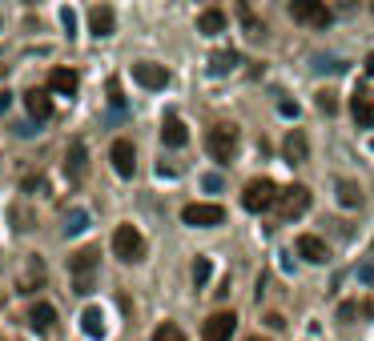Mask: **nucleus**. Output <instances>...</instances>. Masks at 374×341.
<instances>
[{"label": "nucleus", "mask_w": 374, "mask_h": 341, "mask_svg": "<svg viewBox=\"0 0 374 341\" xmlns=\"http://www.w3.org/2000/svg\"><path fill=\"white\" fill-rule=\"evenodd\" d=\"M206 149H210V157L217 161V165H234L237 149H242V133H237V125H230V121L210 125V133H206Z\"/></svg>", "instance_id": "1"}, {"label": "nucleus", "mask_w": 374, "mask_h": 341, "mask_svg": "<svg viewBox=\"0 0 374 341\" xmlns=\"http://www.w3.org/2000/svg\"><path fill=\"white\" fill-rule=\"evenodd\" d=\"M113 253H117V261L125 265H137L145 261V253H149V241H145V233L137 225H117L113 229Z\"/></svg>", "instance_id": "2"}, {"label": "nucleus", "mask_w": 374, "mask_h": 341, "mask_svg": "<svg viewBox=\"0 0 374 341\" xmlns=\"http://www.w3.org/2000/svg\"><path fill=\"white\" fill-rule=\"evenodd\" d=\"M290 17L302 24V28H326V24L334 21L326 0H290Z\"/></svg>", "instance_id": "3"}, {"label": "nucleus", "mask_w": 374, "mask_h": 341, "mask_svg": "<svg viewBox=\"0 0 374 341\" xmlns=\"http://www.w3.org/2000/svg\"><path fill=\"white\" fill-rule=\"evenodd\" d=\"M274 201H278V189L266 177H254L246 185V193H242V209L246 213H266V209H274Z\"/></svg>", "instance_id": "4"}, {"label": "nucleus", "mask_w": 374, "mask_h": 341, "mask_svg": "<svg viewBox=\"0 0 374 341\" xmlns=\"http://www.w3.org/2000/svg\"><path fill=\"white\" fill-rule=\"evenodd\" d=\"M181 221L193 229H213V225H226V209L217 201H193L181 209Z\"/></svg>", "instance_id": "5"}, {"label": "nucleus", "mask_w": 374, "mask_h": 341, "mask_svg": "<svg viewBox=\"0 0 374 341\" xmlns=\"http://www.w3.org/2000/svg\"><path fill=\"white\" fill-rule=\"evenodd\" d=\"M45 281H48V269L41 261V253H24L21 273H17V289L21 293H37V289H45Z\"/></svg>", "instance_id": "6"}, {"label": "nucleus", "mask_w": 374, "mask_h": 341, "mask_svg": "<svg viewBox=\"0 0 374 341\" xmlns=\"http://www.w3.org/2000/svg\"><path fill=\"white\" fill-rule=\"evenodd\" d=\"M274 209H278L282 221H298L306 209H310V189H306V185H290V189H282L278 201H274Z\"/></svg>", "instance_id": "7"}, {"label": "nucleus", "mask_w": 374, "mask_h": 341, "mask_svg": "<svg viewBox=\"0 0 374 341\" xmlns=\"http://www.w3.org/2000/svg\"><path fill=\"white\" fill-rule=\"evenodd\" d=\"M109 165H113L117 177H133V173H137V149H133V141L117 136V141L109 145Z\"/></svg>", "instance_id": "8"}, {"label": "nucleus", "mask_w": 374, "mask_h": 341, "mask_svg": "<svg viewBox=\"0 0 374 341\" xmlns=\"http://www.w3.org/2000/svg\"><path fill=\"white\" fill-rule=\"evenodd\" d=\"M282 153H286L290 165H306L310 161V136L302 129H290V133L282 136Z\"/></svg>", "instance_id": "9"}, {"label": "nucleus", "mask_w": 374, "mask_h": 341, "mask_svg": "<svg viewBox=\"0 0 374 341\" xmlns=\"http://www.w3.org/2000/svg\"><path fill=\"white\" fill-rule=\"evenodd\" d=\"M294 249H298V257L310 261V265H326V261H330V245L322 241V237H314V233H302Z\"/></svg>", "instance_id": "10"}, {"label": "nucleus", "mask_w": 374, "mask_h": 341, "mask_svg": "<svg viewBox=\"0 0 374 341\" xmlns=\"http://www.w3.org/2000/svg\"><path fill=\"white\" fill-rule=\"evenodd\" d=\"M133 81H137L141 89H165L169 85V68L165 65H149V61H141V65H133Z\"/></svg>", "instance_id": "11"}, {"label": "nucleus", "mask_w": 374, "mask_h": 341, "mask_svg": "<svg viewBox=\"0 0 374 341\" xmlns=\"http://www.w3.org/2000/svg\"><path fill=\"white\" fill-rule=\"evenodd\" d=\"M89 32L101 37V41L113 37V32H117V12H113L109 4H93V8H89Z\"/></svg>", "instance_id": "12"}, {"label": "nucleus", "mask_w": 374, "mask_h": 341, "mask_svg": "<svg viewBox=\"0 0 374 341\" xmlns=\"http://www.w3.org/2000/svg\"><path fill=\"white\" fill-rule=\"evenodd\" d=\"M237 329V318L234 313H213V318H206V325H201V333H206V341H230Z\"/></svg>", "instance_id": "13"}, {"label": "nucleus", "mask_w": 374, "mask_h": 341, "mask_svg": "<svg viewBox=\"0 0 374 341\" xmlns=\"http://www.w3.org/2000/svg\"><path fill=\"white\" fill-rule=\"evenodd\" d=\"M24 109H28V116H32L37 125H45L48 116H52V96H48L45 89H28L24 92Z\"/></svg>", "instance_id": "14"}, {"label": "nucleus", "mask_w": 374, "mask_h": 341, "mask_svg": "<svg viewBox=\"0 0 374 341\" xmlns=\"http://www.w3.org/2000/svg\"><path fill=\"white\" fill-rule=\"evenodd\" d=\"M85 165H89V149H85V141H69V153H65V173H69V181H81Z\"/></svg>", "instance_id": "15"}, {"label": "nucleus", "mask_w": 374, "mask_h": 341, "mask_svg": "<svg viewBox=\"0 0 374 341\" xmlns=\"http://www.w3.org/2000/svg\"><path fill=\"white\" fill-rule=\"evenodd\" d=\"M161 141L165 145H169V149H181V145H186L189 141V129H186V121H181V116L177 113H169L161 121Z\"/></svg>", "instance_id": "16"}, {"label": "nucleus", "mask_w": 374, "mask_h": 341, "mask_svg": "<svg viewBox=\"0 0 374 341\" xmlns=\"http://www.w3.org/2000/svg\"><path fill=\"white\" fill-rule=\"evenodd\" d=\"M28 325L37 329V333H45L57 325V305L52 301H32V309H28Z\"/></svg>", "instance_id": "17"}, {"label": "nucleus", "mask_w": 374, "mask_h": 341, "mask_svg": "<svg viewBox=\"0 0 374 341\" xmlns=\"http://www.w3.org/2000/svg\"><path fill=\"white\" fill-rule=\"evenodd\" d=\"M234 68H237L234 48H217V52H210V61H206V72H210V76H230Z\"/></svg>", "instance_id": "18"}, {"label": "nucleus", "mask_w": 374, "mask_h": 341, "mask_svg": "<svg viewBox=\"0 0 374 341\" xmlns=\"http://www.w3.org/2000/svg\"><path fill=\"white\" fill-rule=\"evenodd\" d=\"M351 116L358 129H374V101L366 92H354L351 96Z\"/></svg>", "instance_id": "19"}, {"label": "nucleus", "mask_w": 374, "mask_h": 341, "mask_svg": "<svg viewBox=\"0 0 374 341\" xmlns=\"http://www.w3.org/2000/svg\"><path fill=\"white\" fill-rule=\"evenodd\" d=\"M77 85H81V76H77L72 68H52V72H48V89L61 92V96H72Z\"/></svg>", "instance_id": "20"}, {"label": "nucleus", "mask_w": 374, "mask_h": 341, "mask_svg": "<svg viewBox=\"0 0 374 341\" xmlns=\"http://www.w3.org/2000/svg\"><path fill=\"white\" fill-rule=\"evenodd\" d=\"M89 225H93V213L77 205V209H69V213H65V225H61V233H65V237H81Z\"/></svg>", "instance_id": "21"}, {"label": "nucleus", "mask_w": 374, "mask_h": 341, "mask_svg": "<svg viewBox=\"0 0 374 341\" xmlns=\"http://www.w3.org/2000/svg\"><path fill=\"white\" fill-rule=\"evenodd\" d=\"M81 333H85V338H93V341L105 338V313H101L97 305L81 309Z\"/></svg>", "instance_id": "22"}, {"label": "nucleus", "mask_w": 374, "mask_h": 341, "mask_svg": "<svg viewBox=\"0 0 374 341\" xmlns=\"http://www.w3.org/2000/svg\"><path fill=\"white\" fill-rule=\"evenodd\" d=\"M334 197H338V205L342 209H362V189H358V181H338L334 185Z\"/></svg>", "instance_id": "23"}, {"label": "nucleus", "mask_w": 374, "mask_h": 341, "mask_svg": "<svg viewBox=\"0 0 374 341\" xmlns=\"http://www.w3.org/2000/svg\"><path fill=\"white\" fill-rule=\"evenodd\" d=\"M197 32H201V37H217V32H226V12H222V8H206V12L197 17Z\"/></svg>", "instance_id": "24"}, {"label": "nucleus", "mask_w": 374, "mask_h": 341, "mask_svg": "<svg viewBox=\"0 0 374 341\" xmlns=\"http://www.w3.org/2000/svg\"><path fill=\"white\" fill-rule=\"evenodd\" d=\"M237 17H242V28H246V32H250L254 41H262V37H266V24H262V21H257V17H254V8H250L246 0L237 4Z\"/></svg>", "instance_id": "25"}, {"label": "nucleus", "mask_w": 374, "mask_h": 341, "mask_svg": "<svg viewBox=\"0 0 374 341\" xmlns=\"http://www.w3.org/2000/svg\"><path fill=\"white\" fill-rule=\"evenodd\" d=\"M310 68H314V72H334V76H338V72H346V61H342V56H314Z\"/></svg>", "instance_id": "26"}, {"label": "nucleus", "mask_w": 374, "mask_h": 341, "mask_svg": "<svg viewBox=\"0 0 374 341\" xmlns=\"http://www.w3.org/2000/svg\"><path fill=\"white\" fill-rule=\"evenodd\" d=\"M69 269H72V277H77V273H93V269H97V253H93V249H85V253H72Z\"/></svg>", "instance_id": "27"}, {"label": "nucleus", "mask_w": 374, "mask_h": 341, "mask_svg": "<svg viewBox=\"0 0 374 341\" xmlns=\"http://www.w3.org/2000/svg\"><path fill=\"white\" fill-rule=\"evenodd\" d=\"M189 277H193V285H197V289H201V285H210V277H213V261H210V257H197V261H193V273H189Z\"/></svg>", "instance_id": "28"}, {"label": "nucleus", "mask_w": 374, "mask_h": 341, "mask_svg": "<svg viewBox=\"0 0 374 341\" xmlns=\"http://www.w3.org/2000/svg\"><path fill=\"white\" fill-rule=\"evenodd\" d=\"M153 341H186V333H181V325H173V321H161V325L153 329Z\"/></svg>", "instance_id": "29"}, {"label": "nucleus", "mask_w": 374, "mask_h": 341, "mask_svg": "<svg viewBox=\"0 0 374 341\" xmlns=\"http://www.w3.org/2000/svg\"><path fill=\"white\" fill-rule=\"evenodd\" d=\"M318 109H322L326 116H334V113H338V92L322 89V92H318Z\"/></svg>", "instance_id": "30"}, {"label": "nucleus", "mask_w": 374, "mask_h": 341, "mask_svg": "<svg viewBox=\"0 0 374 341\" xmlns=\"http://www.w3.org/2000/svg\"><path fill=\"white\" fill-rule=\"evenodd\" d=\"M21 189H24V193H37V197H48L52 185H48L45 177H28V181H21Z\"/></svg>", "instance_id": "31"}, {"label": "nucleus", "mask_w": 374, "mask_h": 341, "mask_svg": "<svg viewBox=\"0 0 374 341\" xmlns=\"http://www.w3.org/2000/svg\"><path fill=\"white\" fill-rule=\"evenodd\" d=\"M278 113L290 116V121H298V116H302V105H298V101H290V96H282V101H278Z\"/></svg>", "instance_id": "32"}, {"label": "nucleus", "mask_w": 374, "mask_h": 341, "mask_svg": "<svg viewBox=\"0 0 374 341\" xmlns=\"http://www.w3.org/2000/svg\"><path fill=\"white\" fill-rule=\"evenodd\" d=\"M201 189H206V193H222V189H226V181H222L217 173H206V177H201Z\"/></svg>", "instance_id": "33"}, {"label": "nucleus", "mask_w": 374, "mask_h": 341, "mask_svg": "<svg viewBox=\"0 0 374 341\" xmlns=\"http://www.w3.org/2000/svg\"><path fill=\"white\" fill-rule=\"evenodd\" d=\"M354 313H362V305H354V301H342V305H338V321H351Z\"/></svg>", "instance_id": "34"}, {"label": "nucleus", "mask_w": 374, "mask_h": 341, "mask_svg": "<svg viewBox=\"0 0 374 341\" xmlns=\"http://www.w3.org/2000/svg\"><path fill=\"white\" fill-rule=\"evenodd\" d=\"M61 24H65V32H77V17H72V8H61Z\"/></svg>", "instance_id": "35"}, {"label": "nucleus", "mask_w": 374, "mask_h": 341, "mask_svg": "<svg viewBox=\"0 0 374 341\" xmlns=\"http://www.w3.org/2000/svg\"><path fill=\"white\" fill-rule=\"evenodd\" d=\"M266 325H270V329H282V325H286V318H282V313H266Z\"/></svg>", "instance_id": "36"}, {"label": "nucleus", "mask_w": 374, "mask_h": 341, "mask_svg": "<svg viewBox=\"0 0 374 341\" xmlns=\"http://www.w3.org/2000/svg\"><path fill=\"white\" fill-rule=\"evenodd\" d=\"M12 109V92H0V116Z\"/></svg>", "instance_id": "37"}, {"label": "nucleus", "mask_w": 374, "mask_h": 341, "mask_svg": "<svg viewBox=\"0 0 374 341\" xmlns=\"http://www.w3.org/2000/svg\"><path fill=\"white\" fill-rule=\"evenodd\" d=\"M362 72H366V76H374V52H366V61H362Z\"/></svg>", "instance_id": "38"}, {"label": "nucleus", "mask_w": 374, "mask_h": 341, "mask_svg": "<svg viewBox=\"0 0 374 341\" xmlns=\"http://www.w3.org/2000/svg\"><path fill=\"white\" fill-rule=\"evenodd\" d=\"M250 341H266V338H250Z\"/></svg>", "instance_id": "39"}, {"label": "nucleus", "mask_w": 374, "mask_h": 341, "mask_svg": "<svg viewBox=\"0 0 374 341\" xmlns=\"http://www.w3.org/2000/svg\"><path fill=\"white\" fill-rule=\"evenodd\" d=\"M0 76H4V65H0Z\"/></svg>", "instance_id": "40"}, {"label": "nucleus", "mask_w": 374, "mask_h": 341, "mask_svg": "<svg viewBox=\"0 0 374 341\" xmlns=\"http://www.w3.org/2000/svg\"><path fill=\"white\" fill-rule=\"evenodd\" d=\"M371 257H374V245H371Z\"/></svg>", "instance_id": "41"}, {"label": "nucleus", "mask_w": 374, "mask_h": 341, "mask_svg": "<svg viewBox=\"0 0 374 341\" xmlns=\"http://www.w3.org/2000/svg\"><path fill=\"white\" fill-rule=\"evenodd\" d=\"M371 8H374V0H371Z\"/></svg>", "instance_id": "42"}]
</instances>
